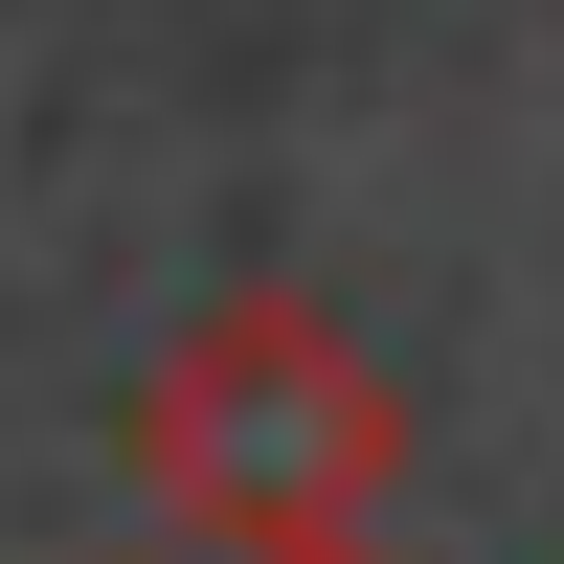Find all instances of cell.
Segmentation results:
<instances>
[{"label": "cell", "instance_id": "1", "mask_svg": "<svg viewBox=\"0 0 564 564\" xmlns=\"http://www.w3.org/2000/svg\"><path fill=\"white\" fill-rule=\"evenodd\" d=\"M406 452L430 430H406L384 339H361L339 294H294V271L204 294L113 384V475H135V520H159L181 564H384Z\"/></svg>", "mask_w": 564, "mask_h": 564}]
</instances>
